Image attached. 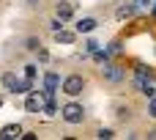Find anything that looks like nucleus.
<instances>
[{"label":"nucleus","instance_id":"1","mask_svg":"<svg viewBox=\"0 0 156 140\" xmlns=\"http://www.w3.org/2000/svg\"><path fill=\"white\" fill-rule=\"evenodd\" d=\"M60 116H63V121H69V124H82V121H85V110H82V105H77V102H69V105L60 110Z\"/></svg>","mask_w":156,"mask_h":140},{"label":"nucleus","instance_id":"2","mask_svg":"<svg viewBox=\"0 0 156 140\" xmlns=\"http://www.w3.org/2000/svg\"><path fill=\"white\" fill-rule=\"evenodd\" d=\"M82 88H85V80H82L80 74H71V77L63 80V94H66V96H80Z\"/></svg>","mask_w":156,"mask_h":140},{"label":"nucleus","instance_id":"3","mask_svg":"<svg viewBox=\"0 0 156 140\" xmlns=\"http://www.w3.org/2000/svg\"><path fill=\"white\" fill-rule=\"evenodd\" d=\"M151 80H154V69H148V66H137L134 69V88L137 91H143Z\"/></svg>","mask_w":156,"mask_h":140},{"label":"nucleus","instance_id":"4","mask_svg":"<svg viewBox=\"0 0 156 140\" xmlns=\"http://www.w3.org/2000/svg\"><path fill=\"white\" fill-rule=\"evenodd\" d=\"M44 105H47V99H44L38 91H33V94H27L25 110H27V113H41V110H44Z\"/></svg>","mask_w":156,"mask_h":140},{"label":"nucleus","instance_id":"5","mask_svg":"<svg viewBox=\"0 0 156 140\" xmlns=\"http://www.w3.org/2000/svg\"><path fill=\"white\" fill-rule=\"evenodd\" d=\"M14 138H22V129L16 124H8V127L0 129V140H14Z\"/></svg>","mask_w":156,"mask_h":140},{"label":"nucleus","instance_id":"6","mask_svg":"<svg viewBox=\"0 0 156 140\" xmlns=\"http://www.w3.org/2000/svg\"><path fill=\"white\" fill-rule=\"evenodd\" d=\"M96 25H99V22H96L93 17H82V19L77 22V33H90V30H96Z\"/></svg>","mask_w":156,"mask_h":140},{"label":"nucleus","instance_id":"7","mask_svg":"<svg viewBox=\"0 0 156 140\" xmlns=\"http://www.w3.org/2000/svg\"><path fill=\"white\" fill-rule=\"evenodd\" d=\"M104 77H107L110 83H121V80H123V72H121V66H112V63H110V66H104Z\"/></svg>","mask_w":156,"mask_h":140},{"label":"nucleus","instance_id":"8","mask_svg":"<svg viewBox=\"0 0 156 140\" xmlns=\"http://www.w3.org/2000/svg\"><path fill=\"white\" fill-rule=\"evenodd\" d=\"M58 85H60V77H58L55 72H49V74L44 77V91H47V94H55Z\"/></svg>","mask_w":156,"mask_h":140},{"label":"nucleus","instance_id":"9","mask_svg":"<svg viewBox=\"0 0 156 140\" xmlns=\"http://www.w3.org/2000/svg\"><path fill=\"white\" fill-rule=\"evenodd\" d=\"M55 14H58V17L66 22V19H71V17H74V6H71V3H58Z\"/></svg>","mask_w":156,"mask_h":140},{"label":"nucleus","instance_id":"10","mask_svg":"<svg viewBox=\"0 0 156 140\" xmlns=\"http://www.w3.org/2000/svg\"><path fill=\"white\" fill-rule=\"evenodd\" d=\"M55 41H60V44H71V41H74V33L60 28V30H55Z\"/></svg>","mask_w":156,"mask_h":140},{"label":"nucleus","instance_id":"11","mask_svg":"<svg viewBox=\"0 0 156 140\" xmlns=\"http://www.w3.org/2000/svg\"><path fill=\"white\" fill-rule=\"evenodd\" d=\"M134 14V6H121L118 8V19H126V17H132Z\"/></svg>","mask_w":156,"mask_h":140},{"label":"nucleus","instance_id":"12","mask_svg":"<svg viewBox=\"0 0 156 140\" xmlns=\"http://www.w3.org/2000/svg\"><path fill=\"white\" fill-rule=\"evenodd\" d=\"M140 94H145V96H151V99H154V96H156V88L151 85V83H148V85H145V88H143Z\"/></svg>","mask_w":156,"mask_h":140},{"label":"nucleus","instance_id":"13","mask_svg":"<svg viewBox=\"0 0 156 140\" xmlns=\"http://www.w3.org/2000/svg\"><path fill=\"white\" fill-rule=\"evenodd\" d=\"M99 138H101V140H110V138H115V135H112V129H99Z\"/></svg>","mask_w":156,"mask_h":140},{"label":"nucleus","instance_id":"14","mask_svg":"<svg viewBox=\"0 0 156 140\" xmlns=\"http://www.w3.org/2000/svg\"><path fill=\"white\" fill-rule=\"evenodd\" d=\"M96 50H99V44H96V41H88V44H85V52H90V55H93Z\"/></svg>","mask_w":156,"mask_h":140},{"label":"nucleus","instance_id":"15","mask_svg":"<svg viewBox=\"0 0 156 140\" xmlns=\"http://www.w3.org/2000/svg\"><path fill=\"white\" fill-rule=\"evenodd\" d=\"M25 77L33 80V77H36V66H25Z\"/></svg>","mask_w":156,"mask_h":140},{"label":"nucleus","instance_id":"16","mask_svg":"<svg viewBox=\"0 0 156 140\" xmlns=\"http://www.w3.org/2000/svg\"><path fill=\"white\" fill-rule=\"evenodd\" d=\"M41 44H38V39H27V50H38Z\"/></svg>","mask_w":156,"mask_h":140},{"label":"nucleus","instance_id":"17","mask_svg":"<svg viewBox=\"0 0 156 140\" xmlns=\"http://www.w3.org/2000/svg\"><path fill=\"white\" fill-rule=\"evenodd\" d=\"M148 113H151V116H154V118H156V96H154V99H151V105H148Z\"/></svg>","mask_w":156,"mask_h":140},{"label":"nucleus","instance_id":"18","mask_svg":"<svg viewBox=\"0 0 156 140\" xmlns=\"http://www.w3.org/2000/svg\"><path fill=\"white\" fill-rule=\"evenodd\" d=\"M118 118H129V107H118Z\"/></svg>","mask_w":156,"mask_h":140},{"label":"nucleus","instance_id":"19","mask_svg":"<svg viewBox=\"0 0 156 140\" xmlns=\"http://www.w3.org/2000/svg\"><path fill=\"white\" fill-rule=\"evenodd\" d=\"M148 3H151V0H137V6H148Z\"/></svg>","mask_w":156,"mask_h":140},{"label":"nucleus","instance_id":"20","mask_svg":"<svg viewBox=\"0 0 156 140\" xmlns=\"http://www.w3.org/2000/svg\"><path fill=\"white\" fill-rule=\"evenodd\" d=\"M27 3H30V6H33V3H38V0H27Z\"/></svg>","mask_w":156,"mask_h":140},{"label":"nucleus","instance_id":"21","mask_svg":"<svg viewBox=\"0 0 156 140\" xmlns=\"http://www.w3.org/2000/svg\"><path fill=\"white\" fill-rule=\"evenodd\" d=\"M154 14H156V8H154Z\"/></svg>","mask_w":156,"mask_h":140}]
</instances>
